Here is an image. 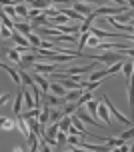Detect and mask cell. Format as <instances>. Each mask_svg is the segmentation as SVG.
Instances as JSON below:
<instances>
[{"label":"cell","mask_w":134,"mask_h":152,"mask_svg":"<svg viewBox=\"0 0 134 152\" xmlns=\"http://www.w3.org/2000/svg\"><path fill=\"white\" fill-rule=\"evenodd\" d=\"M0 126H2V130H8V132H10V130L16 126V120H12V118H6V116H2V118H0Z\"/></svg>","instance_id":"26"},{"label":"cell","mask_w":134,"mask_h":152,"mask_svg":"<svg viewBox=\"0 0 134 152\" xmlns=\"http://www.w3.org/2000/svg\"><path fill=\"white\" fill-rule=\"evenodd\" d=\"M56 140H58V146H62L64 142H68V132H62V130H60L58 136H56Z\"/></svg>","instance_id":"34"},{"label":"cell","mask_w":134,"mask_h":152,"mask_svg":"<svg viewBox=\"0 0 134 152\" xmlns=\"http://www.w3.org/2000/svg\"><path fill=\"white\" fill-rule=\"evenodd\" d=\"M90 100H92V92L86 90V92H84V94L80 96V100H78V106H84V104H88Z\"/></svg>","instance_id":"31"},{"label":"cell","mask_w":134,"mask_h":152,"mask_svg":"<svg viewBox=\"0 0 134 152\" xmlns=\"http://www.w3.org/2000/svg\"><path fill=\"white\" fill-rule=\"evenodd\" d=\"M16 14L20 16V18H24V22H28V14H30V10L26 4H16Z\"/></svg>","instance_id":"25"},{"label":"cell","mask_w":134,"mask_h":152,"mask_svg":"<svg viewBox=\"0 0 134 152\" xmlns=\"http://www.w3.org/2000/svg\"><path fill=\"white\" fill-rule=\"evenodd\" d=\"M12 98V94H10V92H8V94H2V98H0V102H2V104H6L8 100Z\"/></svg>","instance_id":"36"},{"label":"cell","mask_w":134,"mask_h":152,"mask_svg":"<svg viewBox=\"0 0 134 152\" xmlns=\"http://www.w3.org/2000/svg\"><path fill=\"white\" fill-rule=\"evenodd\" d=\"M22 92H24V110H34V108H36L34 94H30V92L26 90V86H22Z\"/></svg>","instance_id":"10"},{"label":"cell","mask_w":134,"mask_h":152,"mask_svg":"<svg viewBox=\"0 0 134 152\" xmlns=\"http://www.w3.org/2000/svg\"><path fill=\"white\" fill-rule=\"evenodd\" d=\"M14 30H16V32H20L22 36H26V38H28L30 34L34 32V28H32V24H30V22H16Z\"/></svg>","instance_id":"13"},{"label":"cell","mask_w":134,"mask_h":152,"mask_svg":"<svg viewBox=\"0 0 134 152\" xmlns=\"http://www.w3.org/2000/svg\"><path fill=\"white\" fill-rule=\"evenodd\" d=\"M20 116H22L24 120H34V118H38V116H40V108H34V110H24Z\"/></svg>","instance_id":"27"},{"label":"cell","mask_w":134,"mask_h":152,"mask_svg":"<svg viewBox=\"0 0 134 152\" xmlns=\"http://www.w3.org/2000/svg\"><path fill=\"white\" fill-rule=\"evenodd\" d=\"M50 92H52L54 96H58V98H64V96L68 94V90L60 82H50Z\"/></svg>","instance_id":"16"},{"label":"cell","mask_w":134,"mask_h":152,"mask_svg":"<svg viewBox=\"0 0 134 152\" xmlns=\"http://www.w3.org/2000/svg\"><path fill=\"white\" fill-rule=\"evenodd\" d=\"M22 106H24V92H22V88H20V90H18V94H16L14 104H12V112L16 114V118L22 114Z\"/></svg>","instance_id":"9"},{"label":"cell","mask_w":134,"mask_h":152,"mask_svg":"<svg viewBox=\"0 0 134 152\" xmlns=\"http://www.w3.org/2000/svg\"><path fill=\"white\" fill-rule=\"evenodd\" d=\"M44 102H46V104H50L52 108H60V104L64 102V98H58V96H54V94H48V96L44 98Z\"/></svg>","instance_id":"24"},{"label":"cell","mask_w":134,"mask_h":152,"mask_svg":"<svg viewBox=\"0 0 134 152\" xmlns=\"http://www.w3.org/2000/svg\"><path fill=\"white\" fill-rule=\"evenodd\" d=\"M2 70L4 72H8V76L14 80V84H18V86H22V78H20V72L18 70H14V68H10L6 62H2Z\"/></svg>","instance_id":"11"},{"label":"cell","mask_w":134,"mask_h":152,"mask_svg":"<svg viewBox=\"0 0 134 152\" xmlns=\"http://www.w3.org/2000/svg\"><path fill=\"white\" fill-rule=\"evenodd\" d=\"M128 8H130V10L134 12V0H130V2H128Z\"/></svg>","instance_id":"39"},{"label":"cell","mask_w":134,"mask_h":152,"mask_svg":"<svg viewBox=\"0 0 134 152\" xmlns=\"http://www.w3.org/2000/svg\"><path fill=\"white\" fill-rule=\"evenodd\" d=\"M102 102H104L106 106H108V110L112 112V116H114L116 120H118V122H122V124H126V126H130V122H132V118H128V116H124V114H122V112L118 110V108H116V106H114V104L110 102V98H108L106 94L102 96Z\"/></svg>","instance_id":"2"},{"label":"cell","mask_w":134,"mask_h":152,"mask_svg":"<svg viewBox=\"0 0 134 152\" xmlns=\"http://www.w3.org/2000/svg\"><path fill=\"white\" fill-rule=\"evenodd\" d=\"M130 26H132V28H134V18H132V20H130Z\"/></svg>","instance_id":"40"},{"label":"cell","mask_w":134,"mask_h":152,"mask_svg":"<svg viewBox=\"0 0 134 152\" xmlns=\"http://www.w3.org/2000/svg\"><path fill=\"white\" fill-rule=\"evenodd\" d=\"M76 116H78V118H80L82 122H88V124H94L96 128H102V126H104V124H102L100 120H94V118H92V116L88 114V110H82V108H78V112H76Z\"/></svg>","instance_id":"6"},{"label":"cell","mask_w":134,"mask_h":152,"mask_svg":"<svg viewBox=\"0 0 134 152\" xmlns=\"http://www.w3.org/2000/svg\"><path fill=\"white\" fill-rule=\"evenodd\" d=\"M66 114H64V108H52V114H50V120L52 124H58L62 118H64Z\"/></svg>","instance_id":"23"},{"label":"cell","mask_w":134,"mask_h":152,"mask_svg":"<svg viewBox=\"0 0 134 152\" xmlns=\"http://www.w3.org/2000/svg\"><path fill=\"white\" fill-rule=\"evenodd\" d=\"M98 86H100V82H88V80H86V82L82 84V88H86V90H88V92H92V90H96Z\"/></svg>","instance_id":"33"},{"label":"cell","mask_w":134,"mask_h":152,"mask_svg":"<svg viewBox=\"0 0 134 152\" xmlns=\"http://www.w3.org/2000/svg\"><path fill=\"white\" fill-rule=\"evenodd\" d=\"M96 4H86V2H72V10H76L78 14H82L84 18H88L96 12Z\"/></svg>","instance_id":"4"},{"label":"cell","mask_w":134,"mask_h":152,"mask_svg":"<svg viewBox=\"0 0 134 152\" xmlns=\"http://www.w3.org/2000/svg\"><path fill=\"white\" fill-rule=\"evenodd\" d=\"M50 114H52V106L44 102V104H42V108H40V116H38V122H40V124L44 126L46 122L50 120Z\"/></svg>","instance_id":"12"},{"label":"cell","mask_w":134,"mask_h":152,"mask_svg":"<svg viewBox=\"0 0 134 152\" xmlns=\"http://www.w3.org/2000/svg\"><path fill=\"white\" fill-rule=\"evenodd\" d=\"M130 152H134V144H132V146H130Z\"/></svg>","instance_id":"41"},{"label":"cell","mask_w":134,"mask_h":152,"mask_svg":"<svg viewBox=\"0 0 134 152\" xmlns=\"http://www.w3.org/2000/svg\"><path fill=\"white\" fill-rule=\"evenodd\" d=\"M18 72H20V78H22V84H24V86H28V88L36 86V82H34V78H32V74H30V72H26V70H18Z\"/></svg>","instance_id":"20"},{"label":"cell","mask_w":134,"mask_h":152,"mask_svg":"<svg viewBox=\"0 0 134 152\" xmlns=\"http://www.w3.org/2000/svg\"><path fill=\"white\" fill-rule=\"evenodd\" d=\"M88 56L94 62L106 64V68L112 66V64H116V62H120V60H124V52H102V54H88ZM88 56H86V58H88Z\"/></svg>","instance_id":"1"},{"label":"cell","mask_w":134,"mask_h":152,"mask_svg":"<svg viewBox=\"0 0 134 152\" xmlns=\"http://www.w3.org/2000/svg\"><path fill=\"white\" fill-rule=\"evenodd\" d=\"M6 56H8V60L16 62V64L20 66V62H22V56H20V52H18L16 48H8V50H6Z\"/></svg>","instance_id":"22"},{"label":"cell","mask_w":134,"mask_h":152,"mask_svg":"<svg viewBox=\"0 0 134 152\" xmlns=\"http://www.w3.org/2000/svg\"><path fill=\"white\" fill-rule=\"evenodd\" d=\"M58 124H60V130H62V132H68V130L72 128V116H64Z\"/></svg>","instance_id":"28"},{"label":"cell","mask_w":134,"mask_h":152,"mask_svg":"<svg viewBox=\"0 0 134 152\" xmlns=\"http://www.w3.org/2000/svg\"><path fill=\"white\" fill-rule=\"evenodd\" d=\"M124 62L126 60H120V62H116V64H112V66H108V74L110 76H114L118 70H122V66H124Z\"/></svg>","instance_id":"30"},{"label":"cell","mask_w":134,"mask_h":152,"mask_svg":"<svg viewBox=\"0 0 134 152\" xmlns=\"http://www.w3.org/2000/svg\"><path fill=\"white\" fill-rule=\"evenodd\" d=\"M94 62H90V64H86V66H70V68L62 70V76L64 78H68V76H82L84 72H92L94 70Z\"/></svg>","instance_id":"3"},{"label":"cell","mask_w":134,"mask_h":152,"mask_svg":"<svg viewBox=\"0 0 134 152\" xmlns=\"http://www.w3.org/2000/svg\"><path fill=\"white\" fill-rule=\"evenodd\" d=\"M132 136H134V126H130L128 130H124V132L120 134V138H124V140H130Z\"/></svg>","instance_id":"35"},{"label":"cell","mask_w":134,"mask_h":152,"mask_svg":"<svg viewBox=\"0 0 134 152\" xmlns=\"http://www.w3.org/2000/svg\"><path fill=\"white\" fill-rule=\"evenodd\" d=\"M30 6L40 10V12H46V10H50L52 2H48V0H34V2H30Z\"/></svg>","instance_id":"17"},{"label":"cell","mask_w":134,"mask_h":152,"mask_svg":"<svg viewBox=\"0 0 134 152\" xmlns=\"http://www.w3.org/2000/svg\"><path fill=\"white\" fill-rule=\"evenodd\" d=\"M66 152H88V150H84V148H72V150H66Z\"/></svg>","instance_id":"38"},{"label":"cell","mask_w":134,"mask_h":152,"mask_svg":"<svg viewBox=\"0 0 134 152\" xmlns=\"http://www.w3.org/2000/svg\"><path fill=\"white\" fill-rule=\"evenodd\" d=\"M12 152H26V148H24V146H16Z\"/></svg>","instance_id":"37"},{"label":"cell","mask_w":134,"mask_h":152,"mask_svg":"<svg viewBox=\"0 0 134 152\" xmlns=\"http://www.w3.org/2000/svg\"><path fill=\"white\" fill-rule=\"evenodd\" d=\"M28 42L34 46L36 50H40V48H42V40H40V36H38V34H34V32H32V34L28 36Z\"/></svg>","instance_id":"29"},{"label":"cell","mask_w":134,"mask_h":152,"mask_svg":"<svg viewBox=\"0 0 134 152\" xmlns=\"http://www.w3.org/2000/svg\"><path fill=\"white\" fill-rule=\"evenodd\" d=\"M16 126H18V130H20V132L24 134V138H26V140H28V138L32 136V134H34V132L30 130V124H28V120H24L22 116H18V118H16Z\"/></svg>","instance_id":"7"},{"label":"cell","mask_w":134,"mask_h":152,"mask_svg":"<svg viewBox=\"0 0 134 152\" xmlns=\"http://www.w3.org/2000/svg\"><path fill=\"white\" fill-rule=\"evenodd\" d=\"M82 94H84L82 88H78V90H68V94L64 96V102H68V104H70V102H78Z\"/></svg>","instance_id":"18"},{"label":"cell","mask_w":134,"mask_h":152,"mask_svg":"<svg viewBox=\"0 0 134 152\" xmlns=\"http://www.w3.org/2000/svg\"><path fill=\"white\" fill-rule=\"evenodd\" d=\"M100 42H102L100 38H96V36H90V40L86 42V46H88V48H98V46H100Z\"/></svg>","instance_id":"32"},{"label":"cell","mask_w":134,"mask_h":152,"mask_svg":"<svg viewBox=\"0 0 134 152\" xmlns=\"http://www.w3.org/2000/svg\"><path fill=\"white\" fill-rule=\"evenodd\" d=\"M56 70V62H36L34 64V72L38 74H50Z\"/></svg>","instance_id":"5"},{"label":"cell","mask_w":134,"mask_h":152,"mask_svg":"<svg viewBox=\"0 0 134 152\" xmlns=\"http://www.w3.org/2000/svg\"><path fill=\"white\" fill-rule=\"evenodd\" d=\"M98 120H104L106 124H110V110H108V106L106 104H100V108H98Z\"/></svg>","instance_id":"19"},{"label":"cell","mask_w":134,"mask_h":152,"mask_svg":"<svg viewBox=\"0 0 134 152\" xmlns=\"http://www.w3.org/2000/svg\"><path fill=\"white\" fill-rule=\"evenodd\" d=\"M32 78H34V82L40 86V90H42L46 96H48V90H50V82H48V80H46L42 74H38V72H32Z\"/></svg>","instance_id":"8"},{"label":"cell","mask_w":134,"mask_h":152,"mask_svg":"<svg viewBox=\"0 0 134 152\" xmlns=\"http://www.w3.org/2000/svg\"><path fill=\"white\" fill-rule=\"evenodd\" d=\"M98 108H100L98 100H90L88 104H86V110H88V114L94 118V120H98Z\"/></svg>","instance_id":"21"},{"label":"cell","mask_w":134,"mask_h":152,"mask_svg":"<svg viewBox=\"0 0 134 152\" xmlns=\"http://www.w3.org/2000/svg\"><path fill=\"white\" fill-rule=\"evenodd\" d=\"M58 10H60V14L68 16L70 20H80V24L84 22V20H86L84 16H82V14H78V12H76V10H72V8H58Z\"/></svg>","instance_id":"15"},{"label":"cell","mask_w":134,"mask_h":152,"mask_svg":"<svg viewBox=\"0 0 134 152\" xmlns=\"http://www.w3.org/2000/svg\"><path fill=\"white\" fill-rule=\"evenodd\" d=\"M126 90H128V106H130V118L134 120V76H132V80H130V84L126 86Z\"/></svg>","instance_id":"14"}]
</instances>
